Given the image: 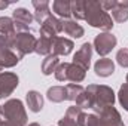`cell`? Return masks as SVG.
Returning <instances> with one entry per match:
<instances>
[{
    "label": "cell",
    "mask_w": 128,
    "mask_h": 126,
    "mask_svg": "<svg viewBox=\"0 0 128 126\" xmlns=\"http://www.w3.org/2000/svg\"><path fill=\"white\" fill-rule=\"evenodd\" d=\"M116 43H118V40L112 33H100L94 39V49L98 55L106 58V55L113 51Z\"/></svg>",
    "instance_id": "cell-7"
},
{
    "label": "cell",
    "mask_w": 128,
    "mask_h": 126,
    "mask_svg": "<svg viewBox=\"0 0 128 126\" xmlns=\"http://www.w3.org/2000/svg\"><path fill=\"white\" fill-rule=\"evenodd\" d=\"M9 4H10V3H8V1H0V10H2V9H6Z\"/></svg>",
    "instance_id": "cell-32"
},
{
    "label": "cell",
    "mask_w": 128,
    "mask_h": 126,
    "mask_svg": "<svg viewBox=\"0 0 128 126\" xmlns=\"http://www.w3.org/2000/svg\"><path fill=\"white\" fill-rule=\"evenodd\" d=\"M116 22H125L128 21V10L127 9H121V7H116L112 10V15H110Z\"/></svg>",
    "instance_id": "cell-28"
},
{
    "label": "cell",
    "mask_w": 128,
    "mask_h": 126,
    "mask_svg": "<svg viewBox=\"0 0 128 126\" xmlns=\"http://www.w3.org/2000/svg\"><path fill=\"white\" fill-rule=\"evenodd\" d=\"M100 4L106 12H112L113 9L118 7V0H104V1H100Z\"/></svg>",
    "instance_id": "cell-30"
},
{
    "label": "cell",
    "mask_w": 128,
    "mask_h": 126,
    "mask_svg": "<svg viewBox=\"0 0 128 126\" xmlns=\"http://www.w3.org/2000/svg\"><path fill=\"white\" fill-rule=\"evenodd\" d=\"M26 102L28 110L33 113H39L43 108V96L37 91H28L26 95Z\"/></svg>",
    "instance_id": "cell-16"
},
{
    "label": "cell",
    "mask_w": 128,
    "mask_h": 126,
    "mask_svg": "<svg viewBox=\"0 0 128 126\" xmlns=\"http://www.w3.org/2000/svg\"><path fill=\"white\" fill-rule=\"evenodd\" d=\"M52 43H54V39H49V37H42L37 39V43H36V48H34V52L39 54V55H51L52 54Z\"/></svg>",
    "instance_id": "cell-19"
},
{
    "label": "cell",
    "mask_w": 128,
    "mask_h": 126,
    "mask_svg": "<svg viewBox=\"0 0 128 126\" xmlns=\"http://www.w3.org/2000/svg\"><path fill=\"white\" fill-rule=\"evenodd\" d=\"M46 98L51 102H63L67 99V92H66V86H52L48 89Z\"/></svg>",
    "instance_id": "cell-21"
},
{
    "label": "cell",
    "mask_w": 128,
    "mask_h": 126,
    "mask_svg": "<svg viewBox=\"0 0 128 126\" xmlns=\"http://www.w3.org/2000/svg\"><path fill=\"white\" fill-rule=\"evenodd\" d=\"M12 19H14V24H15V28L18 31H27L30 24L34 19V15H32L26 7H16L12 13Z\"/></svg>",
    "instance_id": "cell-10"
},
{
    "label": "cell",
    "mask_w": 128,
    "mask_h": 126,
    "mask_svg": "<svg viewBox=\"0 0 128 126\" xmlns=\"http://www.w3.org/2000/svg\"><path fill=\"white\" fill-rule=\"evenodd\" d=\"M118 7L128 10V0H118Z\"/></svg>",
    "instance_id": "cell-31"
},
{
    "label": "cell",
    "mask_w": 128,
    "mask_h": 126,
    "mask_svg": "<svg viewBox=\"0 0 128 126\" xmlns=\"http://www.w3.org/2000/svg\"><path fill=\"white\" fill-rule=\"evenodd\" d=\"M9 42H10V46H12L14 52L21 60L22 57H26V55L34 52L37 39L30 31H21V33H16L12 37H9Z\"/></svg>",
    "instance_id": "cell-5"
},
{
    "label": "cell",
    "mask_w": 128,
    "mask_h": 126,
    "mask_svg": "<svg viewBox=\"0 0 128 126\" xmlns=\"http://www.w3.org/2000/svg\"><path fill=\"white\" fill-rule=\"evenodd\" d=\"M91 58H92V45L86 42V43H84V45L80 46V49L74 54V57H73V64L82 67V68L86 71V70L90 68V65H91Z\"/></svg>",
    "instance_id": "cell-11"
},
{
    "label": "cell",
    "mask_w": 128,
    "mask_h": 126,
    "mask_svg": "<svg viewBox=\"0 0 128 126\" xmlns=\"http://www.w3.org/2000/svg\"><path fill=\"white\" fill-rule=\"evenodd\" d=\"M63 31L68 36H72V37H74V39H80L85 34L84 27L73 19H63Z\"/></svg>",
    "instance_id": "cell-17"
},
{
    "label": "cell",
    "mask_w": 128,
    "mask_h": 126,
    "mask_svg": "<svg viewBox=\"0 0 128 126\" xmlns=\"http://www.w3.org/2000/svg\"><path fill=\"white\" fill-rule=\"evenodd\" d=\"M74 48V43L70 40V39H66V37H55L54 39V43H52V54L60 57V55H68Z\"/></svg>",
    "instance_id": "cell-13"
},
{
    "label": "cell",
    "mask_w": 128,
    "mask_h": 126,
    "mask_svg": "<svg viewBox=\"0 0 128 126\" xmlns=\"http://www.w3.org/2000/svg\"><path fill=\"white\" fill-rule=\"evenodd\" d=\"M85 91V88H82L80 85L78 83H68L66 86V92H67V101H76L82 92Z\"/></svg>",
    "instance_id": "cell-25"
},
{
    "label": "cell",
    "mask_w": 128,
    "mask_h": 126,
    "mask_svg": "<svg viewBox=\"0 0 128 126\" xmlns=\"http://www.w3.org/2000/svg\"><path fill=\"white\" fill-rule=\"evenodd\" d=\"M125 83H128V74H127V82H125Z\"/></svg>",
    "instance_id": "cell-35"
},
{
    "label": "cell",
    "mask_w": 128,
    "mask_h": 126,
    "mask_svg": "<svg viewBox=\"0 0 128 126\" xmlns=\"http://www.w3.org/2000/svg\"><path fill=\"white\" fill-rule=\"evenodd\" d=\"M85 74H86V71L82 68V67H79V65H76V64H70L68 65V71H67V80L68 82H73V83H78L79 85V82H82L84 79H85Z\"/></svg>",
    "instance_id": "cell-20"
},
{
    "label": "cell",
    "mask_w": 128,
    "mask_h": 126,
    "mask_svg": "<svg viewBox=\"0 0 128 126\" xmlns=\"http://www.w3.org/2000/svg\"><path fill=\"white\" fill-rule=\"evenodd\" d=\"M82 116H84L82 108H79L78 105H72L67 108L63 119H60L58 126H80Z\"/></svg>",
    "instance_id": "cell-12"
},
{
    "label": "cell",
    "mask_w": 128,
    "mask_h": 126,
    "mask_svg": "<svg viewBox=\"0 0 128 126\" xmlns=\"http://www.w3.org/2000/svg\"><path fill=\"white\" fill-rule=\"evenodd\" d=\"M20 63V57L14 52L9 37L0 34V67L2 68H12Z\"/></svg>",
    "instance_id": "cell-6"
},
{
    "label": "cell",
    "mask_w": 128,
    "mask_h": 126,
    "mask_svg": "<svg viewBox=\"0 0 128 126\" xmlns=\"http://www.w3.org/2000/svg\"><path fill=\"white\" fill-rule=\"evenodd\" d=\"M0 107L4 116L3 126H27V113L21 99H8Z\"/></svg>",
    "instance_id": "cell-3"
},
{
    "label": "cell",
    "mask_w": 128,
    "mask_h": 126,
    "mask_svg": "<svg viewBox=\"0 0 128 126\" xmlns=\"http://www.w3.org/2000/svg\"><path fill=\"white\" fill-rule=\"evenodd\" d=\"M58 65H60L58 57L54 55V54H51V55H48V57L43 60V63H42V73H43L45 76H49V74H52V73L57 70Z\"/></svg>",
    "instance_id": "cell-23"
},
{
    "label": "cell",
    "mask_w": 128,
    "mask_h": 126,
    "mask_svg": "<svg viewBox=\"0 0 128 126\" xmlns=\"http://www.w3.org/2000/svg\"><path fill=\"white\" fill-rule=\"evenodd\" d=\"M68 65L70 63H60V65L57 67V70L54 71L55 79L60 82H67V71H68Z\"/></svg>",
    "instance_id": "cell-26"
},
{
    "label": "cell",
    "mask_w": 128,
    "mask_h": 126,
    "mask_svg": "<svg viewBox=\"0 0 128 126\" xmlns=\"http://www.w3.org/2000/svg\"><path fill=\"white\" fill-rule=\"evenodd\" d=\"M85 91L91 96L92 102V110L98 113L106 107H113L115 104V92L112 88L106 85H90L85 88Z\"/></svg>",
    "instance_id": "cell-4"
},
{
    "label": "cell",
    "mask_w": 128,
    "mask_h": 126,
    "mask_svg": "<svg viewBox=\"0 0 128 126\" xmlns=\"http://www.w3.org/2000/svg\"><path fill=\"white\" fill-rule=\"evenodd\" d=\"M118 101L119 104L124 107V110L128 111V83H124L121 88H119V92H118Z\"/></svg>",
    "instance_id": "cell-27"
},
{
    "label": "cell",
    "mask_w": 128,
    "mask_h": 126,
    "mask_svg": "<svg viewBox=\"0 0 128 126\" xmlns=\"http://www.w3.org/2000/svg\"><path fill=\"white\" fill-rule=\"evenodd\" d=\"M52 9L61 19H68L72 16V1L68 0H55L52 3Z\"/></svg>",
    "instance_id": "cell-18"
},
{
    "label": "cell",
    "mask_w": 128,
    "mask_h": 126,
    "mask_svg": "<svg viewBox=\"0 0 128 126\" xmlns=\"http://www.w3.org/2000/svg\"><path fill=\"white\" fill-rule=\"evenodd\" d=\"M20 77L15 73L10 71H2L0 73V99L8 98L9 95L18 88Z\"/></svg>",
    "instance_id": "cell-8"
},
{
    "label": "cell",
    "mask_w": 128,
    "mask_h": 126,
    "mask_svg": "<svg viewBox=\"0 0 128 126\" xmlns=\"http://www.w3.org/2000/svg\"><path fill=\"white\" fill-rule=\"evenodd\" d=\"M116 63L122 68H128V49H119L116 54Z\"/></svg>",
    "instance_id": "cell-29"
},
{
    "label": "cell",
    "mask_w": 128,
    "mask_h": 126,
    "mask_svg": "<svg viewBox=\"0 0 128 126\" xmlns=\"http://www.w3.org/2000/svg\"><path fill=\"white\" fill-rule=\"evenodd\" d=\"M3 122H4V116H3V111H2V107H0V126H3Z\"/></svg>",
    "instance_id": "cell-33"
},
{
    "label": "cell",
    "mask_w": 128,
    "mask_h": 126,
    "mask_svg": "<svg viewBox=\"0 0 128 126\" xmlns=\"http://www.w3.org/2000/svg\"><path fill=\"white\" fill-rule=\"evenodd\" d=\"M34 6V19L39 24H43L45 19L51 16V9H49V1L46 0H33Z\"/></svg>",
    "instance_id": "cell-14"
},
{
    "label": "cell",
    "mask_w": 128,
    "mask_h": 126,
    "mask_svg": "<svg viewBox=\"0 0 128 126\" xmlns=\"http://www.w3.org/2000/svg\"><path fill=\"white\" fill-rule=\"evenodd\" d=\"M80 126H125L119 111L115 107H106L98 113H84Z\"/></svg>",
    "instance_id": "cell-2"
},
{
    "label": "cell",
    "mask_w": 128,
    "mask_h": 126,
    "mask_svg": "<svg viewBox=\"0 0 128 126\" xmlns=\"http://www.w3.org/2000/svg\"><path fill=\"white\" fill-rule=\"evenodd\" d=\"M61 31H63V19L52 16V15L48 19H45V22L40 25V36L42 37L55 39V37H58V34Z\"/></svg>",
    "instance_id": "cell-9"
},
{
    "label": "cell",
    "mask_w": 128,
    "mask_h": 126,
    "mask_svg": "<svg viewBox=\"0 0 128 126\" xmlns=\"http://www.w3.org/2000/svg\"><path fill=\"white\" fill-rule=\"evenodd\" d=\"M94 71L98 77H109L115 73V64L109 58H100L94 64Z\"/></svg>",
    "instance_id": "cell-15"
},
{
    "label": "cell",
    "mask_w": 128,
    "mask_h": 126,
    "mask_svg": "<svg viewBox=\"0 0 128 126\" xmlns=\"http://www.w3.org/2000/svg\"><path fill=\"white\" fill-rule=\"evenodd\" d=\"M27 126H40V125H39V123H28Z\"/></svg>",
    "instance_id": "cell-34"
},
{
    "label": "cell",
    "mask_w": 128,
    "mask_h": 126,
    "mask_svg": "<svg viewBox=\"0 0 128 126\" xmlns=\"http://www.w3.org/2000/svg\"><path fill=\"white\" fill-rule=\"evenodd\" d=\"M0 34L4 37H12L16 34L14 19L9 16H0Z\"/></svg>",
    "instance_id": "cell-22"
},
{
    "label": "cell",
    "mask_w": 128,
    "mask_h": 126,
    "mask_svg": "<svg viewBox=\"0 0 128 126\" xmlns=\"http://www.w3.org/2000/svg\"><path fill=\"white\" fill-rule=\"evenodd\" d=\"M72 16L74 21H85V0H73L72 1Z\"/></svg>",
    "instance_id": "cell-24"
},
{
    "label": "cell",
    "mask_w": 128,
    "mask_h": 126,
    "mask_svg": "<svg viewBox=\"0 0 128 126\" xmlns=\"http://www.w3.org/2000/svg\"><path fill=\"white\" fill-rule=\"evenodd\" d=\"M85 21L94 27L100 28L104 33H109L113 28V19L109 12H106L100 1L96 0H85Z\"/></svg>",
    "instance_id": "cell-1"
}]
</instances>
